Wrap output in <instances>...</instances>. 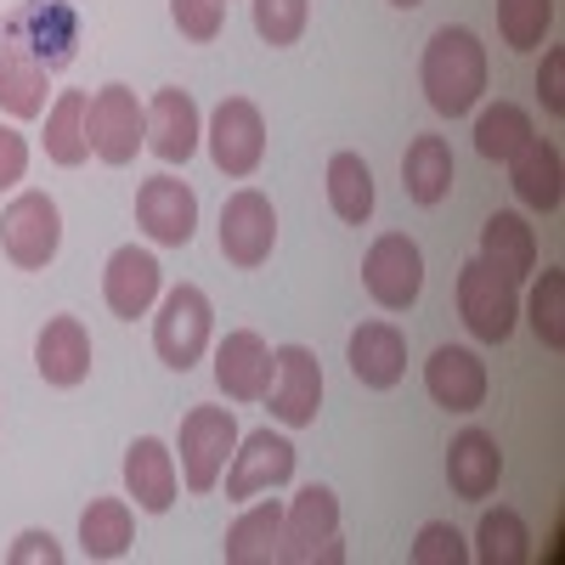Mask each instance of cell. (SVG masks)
Masks as SVG:
<instances>
[{
    "label": "cell",
    "mask_w": 565,
    "mask_h": 565,
    "mask_svg": "<svg viewBox=\"0 0 565 565\" xmlns=\"http://www.w3.org/2000/svg\"><path fill=\"white\" fill-rule=\"evenodd\" d=\"M424 97H430V108L441 119H458L481 103V90H487V45L469 34V29H436L430 45H424Z\"/></svg>",
    "instance_id": "obj_1"
},
{
    "label": "cell",
    "mask_w": 565,
    "mask_h": 565,
    "mask_svg": "<svg viewBox=\"0 0 565 565\" xmlns=\"http://www.w3.org/2000/svg\"><path fill=\"white\" fill-rule=\"evenodd\" d=\"M282 565H340V498L328 487H306L289 509H282V537H277Z\"/></svg>",
    "instance_id": "obj_2"
},
{
    "label": "cell",
    "mask_w": 565,
    "mask_h": 565,
    "mask_svg": "<svg viewBox=\"0 0 565 565\" xmlns=\"http://www.w3.org/2000/svg\"><path fill=\"white\" fill-rule=\"evenodd\" d=\"M458 317L481 345H503L521 322V282L492 271L481 255L458 266Z\"/></svg>",
    "instance_id": "obj_3"
},
{
    "label": "cell",
    "mask_w": 565,
    "mask_h": 565,
    "mask_svg": "<svg viewBox=\"0 0 565 565\" xmlns=\"http://www.w3.org/2000/svg\"><path fill=\"white\" fill-rule=\"evenodd\" d=\"M210 334H215V311H210V295L199 282H175L170 295H159V317H153V351L164 367L186 373L204 351H210Z\"/></svg>",
    "instance_id": "obj_4"
},
{
    "label": "cell",
    "mask_w": 565,
    "mask_h": 565,
    "mask_svg": "<svg viewBox=\"0 0 565 565\" xmlns=\"http://www.w3.org/2000/svg\"><path fill=\"white\" fill-rule=\"evenodd\" d=\"M0 40L23 45V52L45 68H68L74 52H79V12L68 0H23L18 12L0 18Z\"/></svg>",
    "instance_id": "obj_5"
},
{
    "label": "cell",
    "mask_w": 565,
    "mask_h": 565,
    "mask_svg": "<svg viewBox=\"0 0 565 565\" xmlns=\"http://www.w3.org/2000/svg\"><path fill=\"white\" fill-rule=\"evenodd\" d=\"M232 447H238V418H232V407H193L186 413L181 436H175L186 492H215Z\"/></svg>",
    "instance_id": "obj_6"
},
{
    "label": "cell",
    "mask_w": 565,
    "mask_h": 565,
    "mask_svg": "<svg viewBox=\"0 0 565 565\" xmlns=\"http://www.w3.org/2000/svg\"><path fill=\"white\" fill-rule=\"evenodd\" d=\"M85 136H90V153L119 170L148 148V108L136 103L130 85H103L85 108Z\"/></svg>",
    "instance_id": "obj_7"
},
{
    "label": "cell",
    "mask_w": 565,
    "mask_h": 565,
    "mask_svg": "<svg viewBox=\"0 0 565 565\" xmlns=\"http://www.w3.org/2000/svg\"><path fill=\"white\" fill-rule=\"evenodd\" d=\"M63 244V210L52 193H18L7 204V215H0V249H7L12 266L23 271H40V266H52Z\"/></svg>",
    "instance_id": "obj_8"
},
{
    "label": "cell",
    "mask_w": 565,
    "mask_h": 565,
    "mask_svg": "<svg viewBox=\"0 0 565 565\" xmlns=\"http://www.w3.org/2000/svg\"><path fill=\"white\" fill-rule=\"evenodd\" d=\"M204 136H210V159L226 181H249L266 159V119L249 97H221Z\"/></svg>",
    "instance_id": "obj_9"
},
{
    "label": "cell",
    "mask_w": 565,
    "mask_h": 565,
    "mask_svg": "<svg viewBox=\"0 0 565 565\" xmlns=\"http://www.w3.org/2000/svg\"><path fill=\"white\" fill-rule=\"evenodd\" d=\"M362 289L373 295V306L407 311L424 289V249L407 238V232H380L373 249L362 255Z\"/></svg>",
    "instance_id": "obj_10"
},
{
    "label": "cell",
    "mask_w": 565,
    "mask_h": 565,
    "mask_svg": "<svg viewBox=\"0 0 565 565\" xmlns=\"http://www.w3.org/2000/svg\"><path fill=\"white\" fill-rule=\"evenodd\" d=\"M271 244H277V210L260 186H238L226 204H221V255L238 266V271H255L271 260Z\"/></svg>",
    "instance_id": "obj_11"
},
{
    "label": "cell",
    "mask_w": 565,
    "mask_h": 565,
    "mask_svg": "<svg viewBox=\"0 0 565 565\" xmlns=\"http://www.w3.org/2000/svg\"><path fill=\"white\" fill-rule=\"evenodd\" d=\"M260 402L271 407L277 424H289V430H306V424H317V407H322V362H317L306 345L271 351V385H266Z\"/></svg>",
    "instance_id": "obj_12"
},
{
    "label": "cell",
    "mask_w": 565,
    "mask_h": 565,
    "mask_svg": "<svg viewBox=\"0 0 565 565\" xmlns=\"http://www.w3.org/2000/svg\"><path fill=\"white\" fill-rule=\"evenodd\" d=\"M282 481H295V441L289 436H271V430H255V436H238L232 447V469H226V498L232 503H249Z\"/></svg>",
    "instance_id": "obj_13"
},
{
    "label": "cell",
    "mask_w": 565,
    "mask_h": 565,
    "mask_svg": "<svg viewBox=\"0 0 565 565\" xmlns=\"http://www.w3.org/2000/svg\"><path fill=\"white\" fill-rule=\"evenodd\" d=\"M136 226L148 232L153 244H164V249L193 244V232H199V193L186 181H175V175L141 181V193H136Z\"/></svg>",
    "instance_id": "obj_14"
},
{
    "label": "cell",
    "mask_w": 565,
    "mask_h": 565,
    "mask_svg": "<svg viewBox=\"0 0 565 565\" xmlns=\"http://www.w3.org/2000/svg\"><path fill=\"white\" fill-rule=\"evenodd\" d=\"M159 295H164V266H159L148 249L125 244V249H114V255H108V271H103V300H108V311H114V317H125V322L148 317V311L159 306Z\"/></svg>",
    "instance_id": "obj_15"
},
{
    "label": "cell",
    "mask_w": 565,
    "mask_h": 565,
    "mask_svg": "<svg viewBox=\"0 0 565 565\" xmlns=\"http://www.w3.org/2000/svg\"><path fill=\"white\" fill-rule=\"evenodd\" d=\"M215 385L226 402H260L271 385V345L255 328H232L215 345Z\"/></svg>",
    "instance_id": "obj_16"
},
{
    "label": "cell",
    "mask_w": 565,
    "mask_h": 565,
    "mask_svg": "<svg viewBox=\"0 0 565 565\" xmlns=\"http://www.w3.org/2000/svg\"><path fill=\"white\" fill-rule=\"evenodd\" d=\"M345 362L356 373V385L362 391H396L402 385V373H407V340H402V328L396 322H362L351 345H345Z\"/></svg>",
    "instance_id": "obj_17"
},
{
    "label": "cell",
    "mask_w": 565,
    "mask_h": 565,
    "mask_svg": "<svg viewBox=\"0 0 565 565\" xmlns=\"http://www.w3.org/2000/svg\"><path fill=\"white\" fill-rule=\"evenodd\" d=\"M424 391L447 413H476L487 402V362L463 345H441L424 362Z\"/></svg>",
    "instance_id": "obj_18"
},
{
    "label": "cell",
    "mask_w": 565,
    "mask_h": 565,
    "mask_svg": "<svg viewBox=\"0 0 565 565\" xmlns=\"http://www.w3.org/2000/svg\"><path fill=\"white\" fill-rule=\"evenodd\" d=\"M34 367L52 391H74L90 380V334L79 317H52L34 340Z\"/></svg>",
    "instance_id": "obj_19"
},
{
    "label": "cell",
    "mask_w": 565,
    "mask_h": 565,
    "mask_svg": "<svg viewBox=\"0 0 565 565\" xmlns=\"http://www.w3.org/2000/svg\"><path fill=\"white\" fill-rule=\"evenodd\" d=\"M509 186H514V199H521L526 210H537V215H548V210H559V199H565V170H559V148L554 141H543L537 130L514 148L509 159Z\"/></svg>",
    "instance_id": "obj_20"
},
{
    "label": "cell",
    "mask_w": 565,
    "mask_h": 565,
    "mask_svg": "<svg viewBox=\"0 0 565 565\" xmlns=\"http://www.w3.org/2000/svg\"><path fill=\"white\" fill-rule=\"evenodd\" d=\"M199 136H204L199 103L186 97L181 85H164L159 97L148 103V148H153L164 164H186V159L199 153Z\"/></svg>",
    "instance_id": "obj_21"
},
{
    "label": "cell",
    "mask_w": 565,
    "mask_h": 565,
    "mask_svg": "<svg viewBox=\"0 0 565 565\" xmlns=\"http://www.w3.org/2000/svg\"><path fill=\"white\" fill-rule=\"evenodd\" d=\"M125 487L136 498V509L148 514H164L181 492V469H175V452L159 441V436H136L130 452H125Z\"/></svg>",
    "instance_id": "obj_22"
},
{
    "label": "cell",
    "mask_w": 565,
    "mask_h": 565,
    "mask_svg": "<svg viewBox=\"0 0 565 565\" xmlns=\"http://www.w3.org/2000/svg\"><path fill=\"white\" fill-rule=\"evenodd\" d=\"M498 476H503V447H498V436L476 430V424H469L463 436H452V447H447V481H452L458 498H469V503L492 498V492H498Z\"/></svg>",
    "instance_id": "obj_23"
},
{
    "label": "cell",
    "mask_w": 565,
    "mask_h": 565,
    "mask_svg": "<svg viewBox=\"0 0 565 565\" xmlns=\"http://www.w3.org/2000/svg\"><path fill=\"white\" fill-rule=\"evenodd\" d=\"M481 260L492 271H503L509 282H526L537 271V232H532V221L514 215V210H498L481 226Z\"/></svg>",
    "instance_id": "obj_24"
},
{
    "label": "cell",
    "mask_w": 565,
    "mask_h": 565,
    "mask_svg": "<svg viewBox=\"0 0 565 565\" xmlns=\"http://www.w3.org/2000/svg\"><path fill=\"white\" fill-rule=\"evenodd\" d=\"M452 175H458V164H452L447 136H413L407 141V153H402V193L413 204H424V210L441 204L452 193Z\"/></svg>",
    "instance_id": "obj_25"
},
{
    "label": "cell",
    "mask_w": 565,
    "mask_h": 565,
    "mask_svg": "<svg viewBox=\"0 0 565 565\" xmlns=\"http://www.w3.org/2000/svg\"><path fill=\"white\" fill-rule=\"evenodd\" d=\"M45 79H52V68L34 63L23 45L0 40V114L7 119H40L45 114Z\"/></svg>",
    "instance_id": "obj_26"
},
{
    "label": "cell",
    "mask_w": 565,
    "mask_h": 565,
    "mask_svg": "<svg viewBox=\"0 0 565 565\" xmlns=\"http://www.w3.org/2000/svg\"><path fill=\"white\" fill-rule=\"evenodd\" d=\"M277 537H282V503L266 498V503L238 514V526H232L226 543H221V559L226 565H271L277 559Z\"/></svg>",
    "instance_id": "obj_27"
},
{
    "label": "cell",
    "mask_w": 565,
    "mask_h": 565,
    "mask_svg": "<svg viewBox=\"0 0 565 565\" xmlns=\"http://www.w3.org/2000/svg\"><path fill=\"white\" fill-rule=\"evenodd\" d=\"M85 108H90L85 90H63V97H57L52 108H45V159L63 164V170H79V164L90 159Z\"/></svg>",
    "instance_id": "obj_28"
},
{
    "label": "cell",
    "mask_w": 565,
    "mask_h": 565,
    "mask_svg": "<svg viewBox=\"0 0 565 565\" xmlns=\"http://www.w3.org/2000/svg\"><path fill=\"white\" fill-rule=\"evenodd\" d=\"M136 521L125 498H90V509L79 514V554L85 559H119L130 554Z\"/></svg>",
    "instance_id": "obj_29"
},
{
    "label": "cell",
    "mask_w": 565,
    "mask_h": 565,
    "mask_svg": "<svg viewBox=\"0 0 565 565\" xmlns=\"http://www.w3.org/2000/svg\"><path fill=\"white\" fill-rule=\"evenodd\" d=\"M328 210L345 226H367V215H373V170L351 148H340L328 159Z\"/></svg>",
    "instance_id": "obj_30"
},
{
    "label": "cell",
    "mask_w": 565,
    "mask_h": 565,
    "mask_svg": "<svg viewBox=\"0 0 565 565\" xmlns=\"http://www.w3.org/2000/svg\"><path fill=\"white\" fill-rule=\"evenodd\" d=\"M476 559L481 565H526L532 559V526L514 509H487L476 526Z\"/></svg>",
    "instance_id": "obj_31"
},
{
    "label": "cell",
    "mask_w": 565,
    "mask_h": 565,
    "mask_svg": "<svg viewBox=\"0 0 565 565\" xmlns=\"http://www.w3.org/2000/svg\"><path fill=\"white\" fill-rule=\"evenodd\" d=\"M526 136H532V114H526L521 103H492V108L476 119V153L492 159V164H503Z\"/></svg>",
    "instance_id": "obj_32"
},
{
    "label": "cell",
    "mask_w": 565,
    "mask_h": 565,
    "mask_svg": "<svg viewBox=\"0 0 565 565\" xmlns=\"http://www.w3.org/2000/svg\"><path fill=\"white\" fill-rule=\"evenodd\" d=\"M554 23V0H498V34L509 52H537Z\"/></svg>",
    "instance_id": "obj_33"
},
{
    "label": "cell",
    "mask_w": 565,
    "mask_h": 565,
    "mask_svg": "<svg viewBox=\"0 0 565 565\" xmlns=\"http://www.w3.org/2000/svg\"><path fill=\"white\" fill-rule=\"evenodd\" d=\"M537 340L548 351H565V271H543L537 289H532V306H526Z\"/></svg>",
    "instance_id": "obj_34"
},
{
    "label": "cell",
    "mask_w": 565,
    "mask_h": 565,
    "mask_svg": "<svg viewBox=\"0 0 565 565\" xmlns=\"http://www.w3.org/2000/svg\"><path fill=\"white\" fill-rule=\"evenodd\" d=\"M311 23V0H255V34L266 45H295Z\"/></svg>",
    "instance_id": "obj_35"
},
{
    "label": "cell",
    "mask_w": 565,
    "mask_h": 565,
    "mask_svg": "<svg viewBox=\"0 0 565 565\" xmlns=\"http://www.w3.org/2000/svg\"><path fill=\"white\" fill-rule=\"evenodd\" d=\"M413 559L418 565H463L469 559V543H463L458 526L430 521V526H418V537H413Z\"/></svg>",
    "instance_id": "obj_36"
},
{
    "label": "cell",
    "mask_w": 565,
    "mask_h": 565,
    "mask_svg": "<svg viewBox=\"0 0 565 565\" xmlns=\"http://www.w3.org/2000/svg\"><path fill=\"white\" fill-rule=\"evenodd\" d=\"M170 18H175V29L186 40L210 45L221 34V23H226V0H170Z\"/></svg>",
    "instance_id": "obj_37"
},
{
    "label": "cell",
    "mask_w": 565,
    "mask_h": 565,
    "mask_svg": "<svg viewBox=\"0 0 565 565\" xmlns=\"http://www.w3.org/2000/svg\"><path fill=\"white\" fill-rule=\"evenodd\" d=\"M29 175V136L18 125H0V193Z\"/></svg>",
    "instance_id": "obj_38"
},
{
    "label": "cell",
    "mask_w": 565,
    "mask_h": 565,
    "mask_svg": "<svg viewBox=\"0 0 565 565\" xmlns=\"http://www.w3.org/2000/svg\"><path fill=\"white\" fill-rule=\"evenodd\" d=\"M7 559H12V565H63V548H57L52 532H23V537L7 548Z\"/></svg>",
    "instance_id": "obj_39"
},
{
    "label": "cell",
    "mask_w": 565,
    "mask_h": 565,
    "mask_svg": "<svg viewBox=\"0 0 565 565\" xmlns=\"http://www.w3.org/2000/svg\"><path fill=\"white\" fill-rule=\"evenodd\" d=\"M537 97H543V108L559 119L565 114V52L554 45V52L543 57V74H537Z\"/></svg>",
    "instance_id": "obj_40"
},
{
    "label": "cell",
    "mask_w": 565,
    "mask_h": 565,
    "mask_svg": "<svg viewBox=\"0 0 565 565\" xmlns=\"http://www.w3.org/2000/svg\"><path fill=\"white\" fill-rule=\"evenodd\" d=\"M391 7H402V12H413V7H424V0H391Z\"/></svg>",
    "instance_id": "obj_41"
}]
</instances>
